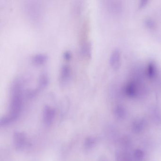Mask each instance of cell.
<instances>
[{"mask_svg": "<svg viewBox=\"0 0 161 161\" xmlns=\"http://www.w3.org/2000/svg\"><path fill=\"white\" fill-rule=\"evenodd\" d=\"M26 12L30 19L36 22L41 18V10L39 5L36 3H31L27 4Z\"/></svg>", "mask_w": 161, "mask_h": 161, "instance_id": "6da1fadb", "label": "cell"}, {"mask_svg": "<svg viewBox=\"0 0 161 161\" xmlns=\"http://www.w3.org/2000/svg\"><path fill=\"white\" fill-rule=\"evenodd\" d=\"M71 68L69 65L64 64L61 68L59 74V83L62 87L67 86L71 78Z\"/></svg>", "mask_w": 161, "mask_h": 161, "instance_id": "7a4b0ae2", "label": "cell"}, {"mask_svg": "<svg viewBox=\"0 0 161 161\" xmlns=\"http://www.w3.org/2000/svg\"><path fill=\"white\" fill-rule=\"evenodd\" d=\"M91 50L92 48L91 44L88 41H86L82 43L80 47L81 56L85 59L88 60L91 57L92 52Z\"/></svg>", "mask_w": 161, "mask_h": 161, "instance_id": "3957f363", "label": "cell"}, {"mask_svg": "<svg viewBox=\"0 0 161 161\" xmlns=\"http://www.w3.org/2000/svg\"><path fill=\"white\" fill-rule=\"evenodd\" d=\"M48 84V77L46 73H43L39 78L38 84L36 88H33L36 93H38L41 90L43 89L47 86Z\"/></svg>", "mask_w": 161, "mask_h": 161, "instance_id": "277c9868", "label": "cell"}, {"mask_svg": "<svg viewBox=\"0 0 161 161\" xmlns=\"http://www.w3.org/2000/svg\"><path fill=\"white\" fill-rule=\"evenodd\" d=\"M120 53L118 50L114 51L110 57V65L112 68L114 69H118L120 65Z\"/></svg>", "mask_w": 161, "mask_h": 161, "instance_id": "5b68a950", "label": "cell"}, {"mask_svg": "<svg viewBox=\"0 0 161 161\" xmlns=\"http://www.w3.org/2000/svg\"><path fill=\"white\" fill-rule=\"evenodd\" d=\"M32 63L36 65H41L48 60V56L44 54H36L31 58Z\"/></svg>", "mask_w": 161, "mask_h": 161, "instance_id": "8992f818", "label": "cell"}, {"mask_svg": "<svg viewBox=\"0 0 161 161\" xmlns=\"http://www.w3.org/2000/svg\"><path fill=\"white\" fill-rule=\"evenodd\" d=\"M71 57H72V55H71V53L69 52H65L63 54V58L66 61L70 60Z\"/></svg>", "mask_w": 161, "mask_h": 161, "instance_id": "52a82bcc", "label": "cell"}]
</instances>
